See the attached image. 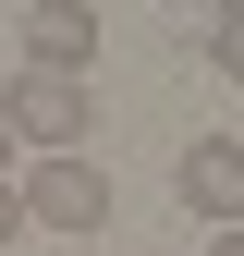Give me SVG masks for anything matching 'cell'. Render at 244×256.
Wrapping results in <instances>:
<instances>
[{
  "instance_id": "cell-1",
  "label": "cell",
  "mask_w": 244,
  "mask_h": 256,
  "mask_svg": "<svg viewBox=\"0 0 244 256\" xmlns=\"http://www.w3.org/2000/svg\"><path fill=\"white\" fill-rule=\"evenodd\" d=\"M0 122H12V146H37V158H86V134H98V86H61V74H12Z\"/></svg>"
},
{
  "instance_id": "cell-2",
  "label": "cell",
  "mask_w": 244,
  "mask_h": 256,
  "mask_svg": "<svg viewBox=\"0 0 244 256\" xmlns=\"http://www.w3.org/2000/svg\"><path fill=\"white\" fill-rule=\"evenodd\" d=\"M12 196H24V232H110V171L98 158H24Z\"/></svg>"
},
{
  "instance_id": "cell-3",
  "label": "cell",
  "mask_w": 244,
  "mask_h": 256,
  "mask_svg": "<svg viewBox=\"0 0 244 256\" xmlns=\"http://www.w3.org/2000/svg\"><path fill=\"white\" fill-rule=\"evenodd\" d=\"M171 196H183V220H208V232H244V134H196L171 158Z\"/></svg>"
},
{
  "instance_id": "cell-4",
  "label": "cell",
  "mask_w": 244,
  "mask_h": 256,
  "mask_svg": "<svg viewBox=\"0 0 244 256\" xmlns=\"http://www.w3.org/2000/svg\"><path fill=\"white\" fill-rule=\"evenodd\" d=\"M86 61H98V12H74V0L24 12V74H61V86H86Z\"/></svg>"
},
{
  "instance_id": "cell-5",
  "label": "cell",
  "mask_w": 244,
  "mask_h": 256,
  "mask_svg": "<svg viewBox=\"0 0 244 256\" xmlns=\"http://www.w3.org/2000/svg\"><path fill=\"white\" fill-rule=\"evenodd\" d=\"M196 49H208V74H232V86H244V0H220V12L196 24Z\"/></svg>"
},
{
  "instance_id": "cell-6",
  "label": "cell",
  "mask_w": 244,
  "mask_h": 256,
  "mask_svg": "<svg viewBox=\"0 0 244 256\" xmlns=\"http://www.w3.org/2000/svg\"><path fill=\"white\" fill-rule=\"evenodd\" d=\"M0 256H24V196L0 183Z\"/></svg>"
},
{
  "instance_id": "cell-7",
  "label": "cell",
  "mask_w": 244,
  "mask_h": 256,
  "mask_svg": "<svg viewBox=\"0 0 244 256\" xmlns=\"http://www.w3.org/2000/svg\"><path fill=\"white\" fill-rule=\"evenodd\" d=\"M196 256H244V232H208V244H196Z\"/></svg>"
},
{
  "instance_id": "cell-8",
  "label": "cell",
  "mask_w": 244,
  "mask_h": 256,
  "mask_svg": "<svg viewBox=\"0 0 244 256\" xmlns=\"http://www.w3.org/2000/svg\"><path fill=\"white\" fill-rule=\"evenodd\" d=\"M0 183H12V122H0Z\"/></svg>"
},
{
  "instance_id": "cell-9",
  "label": "cell",
  "mask_w": 244,
  "mask_h": 256,
  "mask_svg": "<svg viewBox=\"0 0 244 256\" xmlns=\"http://www.w3.org/2000/svg\"><path fill=\"white\" fill-rule=\"evenodd\" d=\"M24 256H37V244H24Z\"/></svg>"
}]
</instances>
